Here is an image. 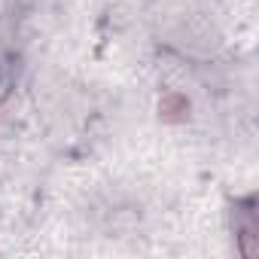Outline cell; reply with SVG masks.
Masks as SVG:
<instances>
[{
	"label": "cell",
	"instance_id": "cell-1",
	"mask_svg": "<svg viewBox=\"0 0 259 259\" xmlns=\"http://www.w3.org/2000/svg\"><path fill=\"white\" fill-rule=\"evenodd\" d=\"M159 116H162L165 122H186V119H189V101H186V95H180V92L162 95V101H159Z\"/></svg>",
	"mask_w": 259,
	"mask_h": 259
},
{
	"label": "cell",
	"instance_id": "cell-2",
	"mask_svg": "<svg viewBox=\"0 0 259 259\" xmlns=\"http://www.w3.org/2000/svg\"><path fill=\"white\" fill-rule=\"evenodd\" d=\"M241 217V223H235V235H238V244H241V253L244 256H253L256 253V217L253 210H235Z\"/></svg>",
	"mask_w": 259,
	"mask_h": 259
}]
</instances>
